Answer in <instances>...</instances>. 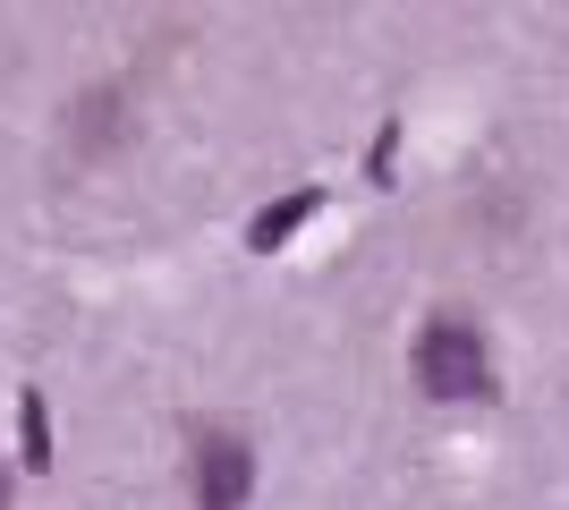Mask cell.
I'll use <instances>...</instances> for the list:
<instances>
[{
	"mask_svg": "<svg viewBox=\"0 0 569 510\" xmlns=\"http://www.w3.org/2000/svg\"><path fill=\"white\" fill-rule=\"evenodd\" d=\"M417 383L433 391V400H485L493 391V358H485V332L459 316L426 323V340H417Z\"/></svg>",
	"mask_w": 569,
	"mask_h": 510,
	"instance_id": "1",
	"label": "cell"
},
{
	"mask_svg": "<svg viewBox=\"0 0 569 510\" xmlns=\"http://www.w3.org/2000/svg\"><path fill=\"white\" fill-rule=\"evenodd\" d=\"M188 493H196V510H247V493H256V451H247V434L204 426V434L188 442Z\"/></svg>",
	"mask_w": 569,
	"mask_h": 510,
	"instance_id": "2",
	"label": "cell"
},
{
	"mask_svg": "<svg viewBox=\"0 0 569 510\" xmlns=\"http://www.w3.org/2000/svg\"><path fill=\"white\" fill-rule=\"evenodd\" d=\"M315 204H323V188H289L281 204H263V213L247 221V247H256V256H272V247H289V239H298V230H307V221H315Z\"/></svg>",
	"mask_w": 569,
	"mask_h": 510,
	"instance_id": "3",
	"label": "cell"
},
{
	"mask_svg": "<svg viewBox=\"0 0 569 510\" xmlns=\"http://www.w3.org/2000/svg\"><path fill=\"white\" fill-rule=\"evenodd\" d=\"M18 442H26V468H51V409H43V391H26V400H18Z\"/></svg>",
	"mask_w": 569,
	"mask_h": 510,
	"instance_id": "4",
	"label": "cell"
},
{
	"mask_svg": "<svg viewBox=\"0 0 569 510\" xmlns=\"http://www.w3.org/2000/svg\"><path fill=\"white\" fill-rule=\"evenodd\" d=\"M0 510H9V477H0Z\"/></svg>",
	"mask_w": 569,
	"mask_h": 510,
	"instance_id": "5",
	"label": "cell"
}]
</instances>
